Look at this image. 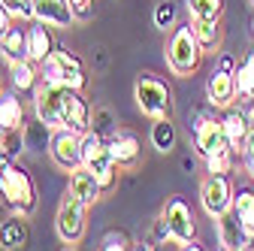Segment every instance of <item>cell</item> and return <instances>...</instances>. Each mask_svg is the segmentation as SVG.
Returning <instances> with one entry per match:
<instances>
[{
  "instance_id": "6da1fadb",
  "label": "cell",
  "mask_w": 254,
  "mask_h": 251,
  "mask_svg": "<svg viewBox=\"0 0 254 251\" xmlns=\"http://www.w3.org/2000/svg\"><path fill=\"white\" fill-rule=\"evenodd\" d=\"M0 203L6 212L24 215L30 218L40 206V194H37V182L21 164H6L0 170Z\"/></svg>"
},
{
  "instance_id": "7a4b0ae2",
  "label": "cell",
  "mask_w": 254,
  "mask_h": 251,
  "mask_svg": "<svg viewBox=\"0 0 254 251\" xmlns=\"http://www.w3.org/2000/svg\"><path fill=\"white\" fill-rule=\"evenodd\" d=\"M203 46L194 34V27L188 24H179L173 27V34L167 40V64L173 70V76H194L203 64Z\"/></svg>"
},
{
  "instance_id": "3957f363",
  "label": "cell",
  "mask_w": 254,
  "mask_h": 251,
  "mask_svg": "<svg viewBox=\"0 0 254 251\" xmlns=\"http://www.w3.org/2000/svg\"><path fill=\"white\" fill-rule=\"evenodd\" d=\"M133 100L145 118H170L173 115V88L154 73H139L133 85Z\"/></svg>"
},
{
  "instance_id": "277c9868",
  "label": "cell",
  "mask_w": 254,
  "mask_h": 251,
  "mask_svg": "<svg viewBox=\"0 0 254 251\" xmlns=\"http://www.w3.org/2000/svg\"><path fill=\"white\" fill-rule=\"evenodd\" d=\"M40 73L46 82H58V85H67L73 91H85L88 88V70L82 64V58L70 49L58 46L43 64H40Z\"/></svg>"
},
{
  "instance_id": "5b68a950",
  "label": "cell",
  "mask_w": 254,
  "mask_h": 251,
  "mask_svg": "<svg viewBox=\"0 0 254 251\" xmlns=\"http://www.w3.org/2000/svg\"><path fill=\"white\" fill-rule=\"evenodd\" d=\"M88 209L76 194H64L61 206H58V215H55V230H58V239L64 245H79L85 239V230H88Z\"/></svg>"
},
{
  "instance_id": "8992f818",
  "label": "cell",
  "mask_w": 254,
  "mask_h": 251,
  "mask_svg": "<svg viewBox=\"0 0 254 251\" xmlns=\"http://www.w3.org/2000/svg\"><path fill=\"white\" fill-rule=\"evenodd\" d=\"M190 136H194V148H197V154L203 161L212 158V154H221V151L233 148L227 133H224L221 118H215L212 112H197L194 124H190Z\"/></svg>"
},
{
  "instance_id": "52a82bcc",
  "label": "cell",
  "mask_w": 254,
  "mask_h": 251,
  "mask_svg": "<svg viewBox=\"0 0 254 251\" xmlns=\"http://www.w3.org/2000/svg\"><path fill=\"white\" fill-rule=\"evenodd\" d=\"M233 197H236V188L230 182V176H221V173H209L200 185V206L209 218H221L233 209Z\"/></svg>"
},
{
  "instance_id": "ba28073f",
  "label": "cell",
  "mask_w": 254,
  "mask_h": 251,
  "mask_svg": "<svg viewBox=\"0 0 254 251\" xmlns=\"http://www.w3.org/2000/svg\"><path fill=\"white\" fill-rule=\"evenodd\" d=\"M49 158L64 173H73L76 167H82V133L73 127H52Z\"/></svg>"
},
{
  "instance_id": "9c48e42d",
  "label": "cell",
  "mask_w": 254,
  "mask_h": 251,
  "mask_svg": "<svg viewBox=\"0 0 254 251\" xmlns=\"http://www.w3.org/2000/svg\"><path fill=\"white\" fill-rule=\"evenodd\" d=\"M64 97H67V85L58 82H40L37 91L30 94L34 100V115L49 124V127H64Z\"/></svg>"
},
{
  "instance_id": "30bf717a",
  "label": "cell",
  "mask_w": 254,
  "mask_h": 251,
  "mask_svg": "<svg viewBox=\"0 0 254 251\" xmlns=\"http://www.w3.org/2000/svg\"><path fill=\"white\" fill-rule=\"evenodd\" d=\"M161 218L167 221V227L182 239V248H188L190 239H197V218H194V209L188 206V200L182 197H170Z\"/></svg>"
},
{
  "instance_id": "8fae6325",
  "label": "cell",
  "mask_w": 254,
  "mask_h": 251,
  "mask_svg": "<svg viewBox=\"0 0 254 251\" xmlns=\"http://www.w3.org/2000/svg\"><path fill=\"white\" fill-rule=\"evenodd\" d=\"M106 148L121 170H133L142 158V142L133 130H112L106 136Z\"/></svg>"
},
{
  "instance_id": "7c38bea8",
  "label": "cell",
  "mask_w": 254,
  "mask_h": 251,
  "mask_svg": "<svg viewBox=\"0 0 254 251\" xmlns=\"http://www.w3.org/2000/svg\"><path fill=\"white\" fill-rule=\"evenodd\" d=\"M206 100L212 109H227L236 103V79L230 70H212L206 79Z\"/></svg>"
},
{
  "instance_id": "4fadbf2b",
  "label": "cell",
  "mask_w": 254,
  "mask_h": 251,
  "mask_svg": "<svg viewBox=\"0 0 254 251\" xmlns=\"http://www.w3.org/2000/svg\"><path fill=\"white\" fill-rule=\"evenodd\" d=\"M34 18L49 24V27H70L76 21V12H73V0H34Z\"/></svg>"
},
{
  "instance_id": "5bb4252c",
  "label": "cell",
  "mask_w": 254,
  "mask_h": 251,
  "mask_svg": "<svg viewBox=\"0 0 254 251\" xmlns=\"http://www.w3.org/2000/svg\"><path fill=\"white\" fill-rule=\"evenodd\" d=\"M91 106L85 100V91H73L67 88V97H64V127H73L79 133L91 130Z\"/></svg>"
},
{
  "instance_id": "9a60e30c",
  "label": "cell",
  "mask_w": 254,
  "mask_h": 251,
  "mask_svg": "<svg viewBox=\"0 0 254 251\" xmlns=\"http://www.w3.org/2000/svg\"><path fill=\"white\" fill-rule=\"evenodd\" d=\"M43 82V73H40V64L37 61H15V64H9V88L18 91L21 97H30V94L37 91V85Z\"/></svg>"
},
{
  "instance_id": "2e32d148",
  "label": "cell",
  "mask_w": 254,
  "mask_h": 251,
  "mask_svg": "<svg viewBox=\"0 0 254 251\" xmlns=\"http://www.w3.org/2000/svg\"><path fill=\"white\" fill-rule=\"evenodd\" d=\"M58 49L55 43V34H52V27L43 24V21H27V55L30 61H37V64H43V61Z\"/></svg>"
},
{
  "instance_id": "e0dca14e",
  "label": "cell",
  "mask_w": 254,
  "mask_h": 251,
  "mask_svg": "<svg viewBox=\"0 0 254 251\" xmlns=\"http://www.w3.org/2000/svg\"><path fill=\"white\" fill-rule=\"evenodd\" d=\"M70 179H67V191L70 194H76L85 206H94L100 200V194H103V188H100V182L94 179V173L82 164V167H76L73 173H67Z\"/></svg>"
},
{
  "instance_id": "ac0fdd59",
  "label": "cell",
  "mask_w": 254,
  "mask_h": 251,
  "mask_svg": "<svg viewBox=\"0 0 254 251\" xmlns=\"http://www.w3.org/2000/svg\"><path fill=\"white\" fill-rule=\"evenodd\" d=\"M91 173H94V179L100 182V188H103V194L106 191H115V185H118V164L112 161V154H109V148H100V151H94L91 158H85L82 161Z\"/></svg>"
},
{
  "instance_id": "d6986e66",
  "label": "cell",
  "mask_w": 254,
  "mask_h": 251,
  "mask_svg": "<svg viewBox=\"0 0 254 251\" xmlns=\"http://www.w3.org/2000/svg\"><path fill=\"white\" fill-rule=\"evenodd\" d=\"M215 224H218V242H221V248H227V251L248 248V230L242 227V221L236 218L233 209H230L227 215L215 218Z\"/></svg>"
},
{
  "instance_id": "ffe728a7",
  "label": "cell",
  "mask_w": 254,
  "mask_h": 251,
  "mask_svg": "<svg viewBox=\"0 0 254 251\" xmlns=\"http://www.w3.org/2000/svg\"><path fill=\"white\" fill-rule=\"evenodd\" d=\"M221 124H224V133H227V139H230V145H233L236 151L245 145V139H248V133H251V127H254V121L248 118V112L239 109L236 103L224 109V115H221Z\"/></svg>"
},
{
  "instance_id": "44dd1931",
  "label": "cell",
  "mask_w": 254,
  "mask_h": 251,
  "mask_svg": "<svg viewBox=\"0 0 254 251\" xmlns=\"http://www.w3.org/2000/svg\"><path fill=\"white\" fill-rule=\"evenodd\" d=\"M27 242H30L27 218L9 212L6 221H0V248L3 251H18V248H27Z\"/></svg>"
},
{
  "instance_id": "7402d4cb",
  "label": "cell",
  "mask_w": 254,
  "mask_h": 251,
  "mask_svg": "<svg viewBox=\"0 0 254 251\" xmlns=\"http://www.w3.org/2000/svg\"><path fill=\"white\" fill-rule=\"evenodd\" d=\"M24 118H27V109H24V100L18 91L9 88L0 94V133L24 127Z\"/></svg>"
},
{
  "instance_id": "603a6c76",
  "label": "cell",
  "mask_w": 254,
  "mask_h": 251,
  "mask_svg": "<svg viewBox=\"0 0 254 251\" xmlns=\"http://www.w3.org/2000/svg\"><path fill=\"white\" fill-rule=\"evenodd\" d=\"M0 55H3L6 64H15V61L30 58L27 55V21H15L9 27V34L0 40Z\"/></svg>"
},
{
  "instance_id": "cb8c5ba5",
  "label": "cell",
  "mask_w": 254,
  "mask_h": 251,
  "mask_svg": "<svg viewBox=\"0 0 254 251\" xmlns=\"http://www.w3.org/2000/svg\"><path fill=\"white\" fill-rule=\"evenodd\" d=\"M233 79H236V100L242 106H251L254 103V52H248L236 64Z\"/></svg>"
},
{
  "instance_id": "d4e9b609",
  "label": "cell",
  "mask_w": 254,
  "mask_h": 251,
  "mask_svg": "<svg viewBox=\"0 0 254 251\" xmlns=\"http://www.w3.org/2000/svg\"><path fill=\"white\" fill-rule=\"evenodd\" d=\"M190 27L203 46V52H218L221 49V40H224V27L221 21H212V18H190Z\"/></svg>"
},
{
  "instance_id": "484cf974",
  "label": "cell",
  "mask_w": 254,
  "mask_h": 251,
  "mask_svg": "<svg viewBox=\"0 0 254 251\" xmlns=\"http://www.w3.org/2000/svg\"><path fill=\"white\" fill-rule=\"evenodd\" d=\"M148 136H151V145L161 154H170L176 148V124H173V118H154Z\"/></svg>"
},
{
  "instance_id": "4316f807",
  "label": "cell",
  "mask_w": 254,
  "mask_h": 251,
  "mask_svg": "<svg viewBox=\"0 0 254 251\" xmlns=\"http://www.w3.org/2000/svg\"><path fill=\"white\" fill-rule=\"evenodd\" d=\"M24 145H27V151H49V139H52V127L49 124H43L40 118L37 121H24Z\"/></svg>"
},
{
  "instance_id": "83f0119b",
  "label": "cell",
  "mask_w": 254,
  "mask_h": 251,
  "mask_svg": "<svg viewBox=\"0 0 254 251\" xmlns=\"http://www.w3.org/2000/svg\"><path fill=\"white\" fill-rule=\"evenodd\" d=\"M233 212L248 233H254V188H239L233 197Z\"/></svg>"
},
{
  "instance_id": "f1b7e54d",
  "label": "cell",
  "mask_w": 254,
  "mask_h": 251,
  "mask_svg": "<svg viewBox=\"0 0 254 251\" xmlns=\"http://www.w3.org/2000/svg\"><path fill=\"white\" fill-rule=\"evenodd\" d=\"M224 0H188V12L190 18H212V21H221L224 18Z\"/></svg>"
},
{
  "instance_id": "f546056e",
  "label": "cell",
  "mask_w": 254,
  "mask_h": 251,
  "mask_svg": "<svg viewBox=\"0 0 254 251\" xmlns=\"http://www.w3.org/2000/svg\"><path fill=\"white\" fill-rule=\"evenodd\" d=\"M203 164H206V173L230 176L233 173V164H236V148H227V151H221V154H212V158H206Z\"/></svg>"
},
{
  "instance_id": "4dcf8cb0",
  "label": "cell",
  "mask_w": 254,
  "mask_h": 251,
  "mask_svg": "<svg viewBox=\"0 0 254 251\" xmlns=\"http://www.w3.org/2000/svg\"><path fill=\"white\" fill-rule=\"evenodd\" d=\"M0 148H3L9 158L15 161L18 154L27 148V145H24V130H21V127H18V130H3V133H0Z\"/></svg>"
},
{
  "instance_id": "1f68e13d",
  "label": "cell",
  "mask_w": 254,
  "mask_h": 251,
  "mask_svg": "<svg viewBox=\"0 0 254 251\" xmlns=\"http://www.w3.org/2000/svg\"><path fill=\"white\" fill-rule=\"evenodd\" d=\"M154 27H161V30H170L176 27V3L173 0H161V3L154 6Z\"/></svg>"
},
{
  "instance_id": "d6a6232c",
  "label": "cell",
  "mask_w": 254,
  "mask_h": 251,
  "mask_svg": "<svg viewBox=\"0 0 254 251\" xmlns=\"http://www.w3.org/2000/svg\"><path fill=\"white\" fill-rule=\"evenodd\" d=\"M100 248L103 251H124V248H130V236L124 230H109V233H103Z\"/></svg>"
},
{
  "instance_id": "836d02e7",
  "label": "cell",
  "mask_w": 254,
  "mask_h": 251,
  "mask_svg": "<svg viewBox=\"0 0 254 251\" xmlns=\"http://www.w3.org/2000/svg\"><path fill=\"white\" fill-rule=\"evenodd\" d=\"M18 21H34V0H0Z\"/></svg>"
},
{
  "instance_id": "e575fe53",
  "label": "cell",
  "mask_w": 254,
  "mask_h": 251,
  "mask_svg": "<svg viewBox=\"0 0 254 251\" xmlns=\"http://www.w3.org/2000/svg\"><path fill=\"white\" fill-rule=\"evenodd\" d=\"M239 154H242V167H245V173L254 179V127H251V133H248L245 145L239 148Z\"/></svg>"
},
{
  "instance_id": "d590c367",
  "label": "cell",
  "mask_w": 254,
  "mask_h": 251,
  "mask_svg": "<svg viewBox=\"0 0 254 251\" xmlns=\"http://www.w3.org/2000/svg\"><path fill=\"white\" fill-rule=\"evenodd\" d=\"M15 21H18V18H15V15H12L3 3H0V40H3V37L9 34V27H12Z\"/></svg>"
},
{
  "instance_id": "8d00e7d4",
  "label": "cell",
  "mask_w": 254,
  "mask_h": 251,
  "mask_svg": "<svg viewBox=\"0 0 254 251\" xmlns=\"http://www.w3.org/2000/svg\"><path fill=\"white\" fill-rule=\"evenodd\" d=\"M109 124H112V115H109V112H100V115H97V124H91V127H97V130L103 133Z\"/></svg>"
},
{
  "instance_id": "74e56055",
  "label": "cell",
  "mask_w": 254,
  "mask_h": 251,
  "mask_svg": "<svg viewBox=\"0 0 254 251\" xmlns=\"http://www.w3.org/2000/svg\"><path fill=\"white\" fill-rule=\"evenodd\" d=\"M221 70H230V73H233V70H236V61H233L230 55H221Z\"/></svg>"
},
{
  "instance_id": "f35d334b",
  "label": "cell",
  "mask_w": 254,
  "mask_h": 251,
  "mask_svg": "<svg viewBox=\"0 0 254 251\" xmlns=\"http://www.w3.org/2000/svg\"><path fill=\"white\" fill-rule=\"evenodd\" d=\"M248 248H254V233H248Z\"/></svg>"
},
{
  "instance_id": "ab89813d",
  "label": "cell",
  "mask_w": 254,
  "mask_h": 251,
  "mask_svg": "<svg viewBox=\"0 0 254 251\" xmlns=\"http://www.w3.org/2000/svg\"><path fill=\"white\" fill-rule=\"evenodd\" d=\"M0 94H3V76H0Z\"/></svg>"
}]
</instances>
